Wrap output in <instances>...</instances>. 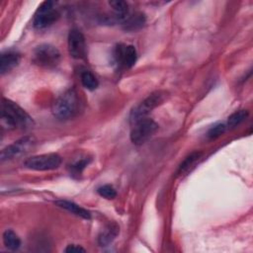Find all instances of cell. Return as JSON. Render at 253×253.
Listing matches in <instances>:
<instances>
[{
	"label": "cell",
	"instance_id": "obj_17",
	"mask_svg": "<svg viewBox=\"0 0 253 253\" xmlns=\"http://www.w3.org/2000/svg\"><path fill=\"white\" fill-rule=\"evenodd\" d=\"M80 78H81V82H82V85L88 89V90H95L98 85H99V82H98V79L95 77V75L89 71V70H84L81 72V75H80Z\"/></svg>",
	"mask_w": 253,
	"mask_h": 253
},
{
	"label": "cell",
	"instance_id": "obj_5",
	"mask_svg": "<svg viewBox=\"0 0 253 253\" xmlns=\"http://www.w3.org/2000/svg\"><path fill=\"white\" fill-rule=\"evenodd\" d=\"M158 125L149 118L141 119L132 124L130 130V140L136 145L147 141L157 130Z\"/></svg>",
	"mask_w": 253,
	"mask_h": 253
},
{
	"label": "cell",
	"instance_id": "obj_15",
	"mask_svg": "<svg viewBox=\"0 0 253 253\" xmlns=\"http://www.w3.org/2000/svg\"><path fill=\"white\" fill-rule=\"evenodd\" d=\"M109 4L113 8V10H114V12L116 14L117 20L121 21L122 23L129 15V13H128V5H127L126 2L117 0V1H111V2H109Z\"/></svg>",
	"mask_w": 253,
	"mask_h": 253
},
{
	"label": "cell",
	"instance_id": "obj_11",
	"mask_svg": "<svg viewBox=\"0 0 253 253\" xmlns=\"http://www.w3.org/2000/svg\"><path fill=\"white\" fill-rule=\"evenodd\" d=\"M20 62V55L16 52H6L2 53L0 57V72L5 74L15 68Z\"/></svg>",
	"mask_w": 253,
	"mask_h": 253
},
{
	"label": "cell",
	"instance_id": "obj_19",
	"mask_svg": "<svg viewBox=\"0 0 253 253\" xmlns=\"http://www.w3.org/2000/svg\"><path fill=\"white\" fill-rule=\"evenodd\" d=\"M200 155L201 153L200 152H193L191 153L189 156L186 157V159L181 163V165L179 166V169H178V174L179 175H182L186 172L189 171V169L195 164V162L200 158Z\"/></svg>",
	"mask_w": 253,
	"mask_h": 253
},
{
	"label": "cell",
	"instance_id": "obj_23",
	"mask_svg": "<svg viewBox=\"0 0 253 253\" xmlns=\"http://www.w3.org/2000/svg\"><path fill=\"white\" fill-rule=\"evenodd\" d=\"M64 251L67 252V253H80V252H85L86 250H85L83 247H81L80 245L70 244V245H68V246L65 248Z\"/></svg>",
	"mask_w": 253,
	"mask_h": 253
},
{
	"label": "cell",
	"instance_id": "obj_6",
	"mask_svg": "<svg viewBox=\"0 0 253 253\" xmlns=\"http://www.w3.org/2000/svg\"><path fill=\"white\" fill-rule=\"evenodd\" d=\"M61 164V157L56 153H45L35 155L28 158L24 165L35 171H48L59 167Z\"/></svg>",
	"mask_w": 253,
	"mask_h": 253
},
{
	"label": "cell",
	"instance_id": "obj_4",
	"mask_svg": "<svg viewBox=\"0 0 253 253\" xmlns=\"http://www.w3.org/2000/svg\"><path fill=\"white\" fill-rule=\"evenodd\" d=\"M61 55L52 44L42 43L34 49L33 60L36 64L44 68H53L58 65Z\"/></svg>",
	"mask_w": 253,
	"mask_h": 253
},
{
	"label": "cell",
	"instance_id": "obj_18",
	"mask_svg": "<svg viewBox=\"0 0 253 253\" xmlns=\"http://www.w3.org/2000/svg\"><path fill=\"white\" fill-rule=\"evenodd\" d=\"M248 115H249L248 111H246V110H240V111L233 113L228 118L227 126L229 127H236L237 126H239L241 123H243L247 119Z\"/></svg>",
	"mask_w": 253,
	"mask_h": 253
},
{
	"label": "cell",
	"instance_id": "obj_22",
	"mask_svg": "<svg viewBox=\"0 0 253 253\" xmlns=\"http://www.w3.org/2000/svg\"><path fill=\"white\" fill-rule=\"evenodd\" d=\"M226 129V125L224 124H217L211 126L208 132V135L210 138H216L219 135H221Z\"/></svg>",
	"mask_w": 253,
	"mask_h": 253
},
{
	"label": "cell",
	"instance_id": "obj_21",
	"mask_svg": "<svg viewBox=\"0 0 253 253\" xmlns=\"http://www.w3.org/2000/svg\"><path fill=\"white\" fill-rule=\"evenodd\" d=\"M97 192L101 197L108 199V200H112L117 197V192H116L115 188L111 185H103L98 188Z\"/></svg>",
	"mask_w": 253,
	"mask_h": 253
},
{
	"label": "cell",
	"instance_id": "obj_16",
	"mask_svg": "<svg viewBox=\"0 0 253 253\" xmlns=\"http://www.w3.org/2000/svg\"><path fill=\"white\" fill-rule=\"evenodd\" d=\"M3 243L9 250H17L21 245V240L19 236L11 229H7L3 233Z\"/></svg>",
	"mask_w": 253,
	"mask_h": 253
},
{
	"label": "cell",
	"instance_id": "obj_9",
	"mask_svg": "<svg viewBox=\"0 0 253 253\" xmlns=\"http://www.w3.org/2000/svg\"><path fill=\"white\" fill-rule=\"evenodd\" d=\"M68 51L69 54L75 59H82L86 56L87 47L83 34L77 30L72 29L68 34Z\"/></svg>",
	"mask_w": 253,
	"mask_h": 253
},
{
	"label": "cell",
	"instance_id": "obj_1",
	"mask_svg": "<svg viewBox=\"0 0 253 253\" xmlns=\"http://www.w3.org/2000/svg\"><path fill=\"white\" fill-rule=\"evenodd\" d=\"M2 125L8 129L25 128L32 124V118L16 103L4 99L1 113Z\"/></svg>",
	"mask_w": 253,
	"mask_h": 253
},
{
	"label": "cell",
	"instance_id": "obj_3",
	"mask_svg": "<svg viewBox=\"0 0 253 253\" xmlns=\"http://www.w3.org/2000/svg\"><path fill=\"white\" fill-rule=\"evenodd\" d=\"M58 18L59 12L56 8V2L44 1L36 12L33 25L38 30H43L54 24Z\"/></svg>",
	"mask_w": 253,
	"mask_h": 253
},
{
	"label": "cell",
	"instance_id": "obj_10",
	"mask_svg": "<svg viewBox=\"0 0 253 253\" xmlns=\"http://www.w3.org/2000/svg\"><path fill=\"white\" fill-rule=\"evenodd\" d=\"M137 58V52L131 44H119L115 49V59L120 67L130 68L134 65Z\"/></svg>",
	"mask_w": 253,
	"mask_h": 253
},
{
	"label": "cell",
	"instance_id": "obj_2",
	"mask_svg": "<svg viewBox=\"0 0 253 253\" xmlns=\"http://www.w3.org/2000/svg\"><path fill=\"white\" fill-rule=\"evenodd\" d=\"M80 109V101L75 90L69 89L60 95L52 104V113L59 120L75 117Z\"/></svg>",
	"mask_w": 253,
	"mask_h": 253
},
{
	"label": "cell",
	"instance_id": "obj_20",
	"mask_svg": "<svg viewBox=\"0 0 253 253\" xmlns=\"http://www.w3.org/2000/svg\"><path fill=\"white\" fill-rule=\"evenodd\" d=\"M89 163V159L88 158H82V159H79L77 161H75L73 164H71L69 166V170H70V174L71 175H76V176H79L82 171L85 169V167L88 165Z\"/></svg>",
	"mask_w": 253,
	"mask_h": 253
},
{
	"label": "cell",
	"instance_id": "obj_8",
	"mask_svg": "<svg viewBox=\"0 0 253 253\" xmlns=\"http://www.w3.org/2000/svg\"><path fill=\"white\" fill-rule=\"evenodd\" d=\"M36 140L33 136H24L12 144L5 147L1 152V160H11L14 158H18L25 153L29 152L33 146L35 145Z\"/></svg>",
	"mask_w": 253,
	"mask_h": 253
},
{
	"label": "cell",
	"instance_id": "obj_12",
	"mask_svg": "<svg viewBox=\"0 0 253 253\" xmlns=\"http://www.w3.org/2000/svg\"><path fill=\"white\" fill-rule=\"evenodd\" d=\"M55 204L59 208H62V209L72 212L73 214H75L77 216H80V217H83V218H86V219H89L91 217V213H90L89 211L85 210L84 208L78 206L77 204H75L73 202L65 201V200H60V201H56Z\"/></svg>",
	"mask_w": 253,
	"mask_h": 253
},
{
	"label": "cell",
	"instance_id": "obj_7",
	"mask_svg": "<svg viewBox=\"0 0 253 253\" xmlns=\"http://www.w3.org/2000/svg\"><path fill=\"white\" fill-rule=\"evenodd\" d=\"M165 99V94L158 91L155 93H152L147 98H145L139 105H137L130 113V123L133 124L141 119L147 118V115L155 109L157 106L162 104V102Z\"/></svg>",
	"mask_w": 253,
	"mask_h": 253
},
{
	"label": "cell",
	"instance_id": "obj_13",
	"mask_svg": "<svg viewBox=\"0 0 253 253\" xmlns=\"http://www.w3.org/2000/svg\"><path fill=\"white\" fill-rule=\"evenodd\" d=\"M145 23V16L142 13L129 14L123 22V27L126 31H136L140 29Z\"/></svg>",
	"mask_w": 253,
	"mask_h": 253
},
{
	"label": "cell",
	"instance_id": "obj_14",
	"mask_svg": "<svg viewBox=\"0 0 253 253\" xmlns=\"http://www.w3.org/2000/svg\"><path fill=\"white\" fill-rule=\"evenodd\" d=\"M119 232V227L115 223H110L99 235L98 242L101 246H106L110 244L117 236Z\"/></svg>",
	"mask_w": 253,
	"mask_h": 253
}]
</instances>
